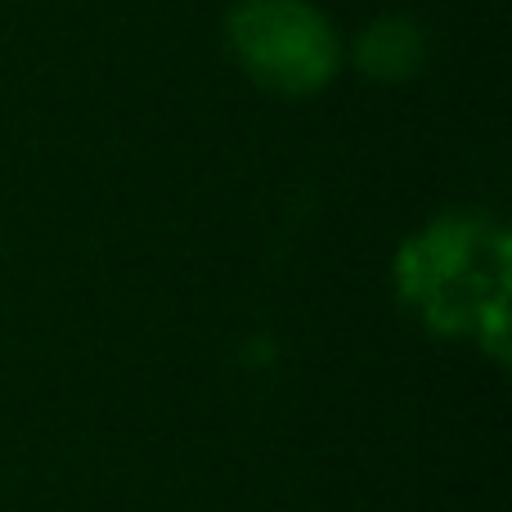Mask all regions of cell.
I'll return each mask as SVG.
<instances>
[{"label": "cell", "instance_id": "1", "mask_svg": "<svg viewBox=\"0 0 512 512\" xmlns=\"http://www.w3.org/2000/svg\"><path fill=\"white\" fill-rule=\"evenodd\" d=\"M400 297L436 333H477L504 351L508 234L486 216H441L400 248Z\"/></svg>", "mask_w": 512, "mask_h": 512}, {"label": "cell", "instance_id": "2", "mask_svg": "<svg viewBox=\"0 0 512 512\" xmlns=\"http://www.w3.org/2000/svg\"><path fill=\"white\" fill-rule=\"evenodd\" d=\"M225 41L243 77L279 99L319 95L342 68V41L310 0H239L225 18Z\"/></svg>", "mask_w": 512, "mask_h": 512}, {"label": "cell", "instance_id": "3", "mask_svg": "<svg viewBox=\"0 0 512 512\" xmlns=\"http://www.w3.org/2000/svg\"><path fill=\"white\" fill-rule=\"evenodd\" d=\"M427 63V36L414 18H378L355 41V68L373 81H409Z\"/></svg>", "mask_w": 512, "mask_h": 512}]
</instances>
